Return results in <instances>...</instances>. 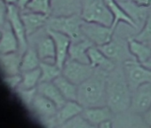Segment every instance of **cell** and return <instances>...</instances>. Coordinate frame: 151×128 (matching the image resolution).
Masks as SVG:
<instances>
[{"label": "cell", "mask_w": 151, "mask_h": 128, "mask_svg": "<svg viewBox=\"0 0 151 128\" xmlns=\"http://www.w3.org/2000/svg\"><path fill=\"white\" fill-rule=\"evenodd\" d=\"M6 5H15L17 0H3Z\"/></svg>", "instance_id": "ab89813d"}, {"label": "cell", "mask_w": 151, "mask_h": 128, "mask_svg": "<svg viewBox=\"0 0 151 128\" xmlns=\"http://www.w3.org/2000/svg\"><path fill=\"white\" fill-rule=\"evenodd\" d=\"M0 29L2 31V37L0 40V53H12L19 52V41L8 22H6L4 27Z\"/></svg>", "instance_id": "44dd1931"}, {"label": "cell", "mask_w": 151, "mask_h": 128, "mask_svg": "<svg viewBox=\"0 0 151 128\" xmlns=\"http://www.w3.org/2000/svg\"><path fill=\"white\" fill-rule=\"evenodd\" d=\"M149 45H150V46H151V43H150V44H149Z\"/></svg>", "instance_id": "ee69618b"}, {"label": "cell", "mask_w": 151, "mask_h": 128, "mask_svg": "<svg viewBox=\"0 0 151 128\" xmlns=\"http://www.w3.org/2000/svg\"><path fill=\"white\" fill-rule=\"evenodd\" d=\"M132 90L127 83L123 65L109 72L106 86V101L115 115L124 113L130 109Z\"/></svg>", "instance_id": "6da1fadb"}, {"label": "cell", "mask_w": 151, "mask_h": 128, "mask_svg": "<svg viewBox=\"0 0 151 128\" xmlns=\"http://www.w3.org/2000/svg\"><path fill=\"white\" fill-rule=\"evenodd\" d=\"M98 47L116 64L119 62L124 63L128 60L135 59L129 50L128 39L125 41L122 38L115 37V34L109 43Z\"/></svg>", "instance_id": "9c48e42d"}, {"label": "cell", "mask_w": 151, "mask_h": 128, "mask_svg": "<svg viewBox=\"0 0 151 128\" xmlns=\"http://www.w3.org/2000/svg\"><path fill=\"white\" fill-rule=\"evenodd\" d=\"M81 29L84 37L96 46H101L109 43L115 34V30L111 27L95 22H84Z\"/></svg>", "instance_id": "ba28073f"}, {"label": "cell", "mask_w": 151, "mask_h": 128, "mask_svg": "<svg viewBox=\"0 0 151 128\" xmlns=\"http://www.w3.org/2000/svg\"><path fill=\"white\" fill-rule=\"evenodd\" d=\"M40 78H41L40 68L22 72V83L20 87L23 89L37 88V86L40 83Z\"/></svg>", "instance_id": "f1b7e54d"}, {"label": "cell", "mask_w": 151, "mask_h": 128, "mask_svg": "<svg viewBox=\"0 0 151 128\" xmlns=\"http://www.w3.org/2000/svg\"><path fill=\"white\" fill-rule=\"evenodd\" d=\"M134 4L147 8H151V0H131Z\"/></svg>", "instance_id": "8d00e7d4"}, {"label": "cell", "mask_w": 151, "mask_h": 128, "mask_svg": "<svg viewBox=\"0 0 151 128\" xmlns=\"http://www.w3.org/2000/svg\"><path fill=\"white\" fill-rule=\"evenodd\" d=\"M117 2H122V1H124V0H116Z\"/></svg>", "instance_id": "7bdbcfd3"}, {"label": "cell", "mask_w": 151, "mask_h": 128, "mask_svg": "<svg viewBox=\"0 0 151 128\" xmlns=\"http://www.w3.org/2000/svg\"><path fill=\"white\" fill-rule=\"evenodd\" d=\"M128 46L132 56L140 63H145L151 60V46L149 44L136 40L133 37L128 38Z\"/></svg>", "instance_id": "603a6c76"}, {"label": "cell", "mask_w": 151, "mask_h": 128, "mask_svg": "<svg viewBox=\"0 0 151 128\" xmlns=\"http://www.w3.org/2000/svg\"><path fill=\"white\" fill-rule=\"evenodd\" d=\"M48 34L52 37L55 45V64L60 69H62L65 61L68 58V49L71 44V39L65 34L59 31L45 29Z\"/></svg>", "instance_id": "7c38bea8"}, {"label": "cell", "mask_w": 151, "mask_h": 128, "mask_svg": "<svg viewBox=\"0 0 151 128\" xmlns=\"http://www.w3.org/2000/svg\"><path fill=\"white\" fill-rule=\"evenodd\" d=\"M7 22L19 41L21 52H23L28 48V36L22 19L21 10L16 5H7Z\"/></svg>", "instance_id": "30bf717a"}, {"label": "cell", "mask_w": 151, "mask_h": 128, "mask_svg": "<svg viewBox=\"0 0 151 128\" xmlns=\"http://www.w3.org/2000/svg\"><path fill=\"white\" fill-rule=\"evenodd\" d=\"M7 22V5L0 0V29H2Z\"/></svg>", "instance_id": "e575fe53"}, {"label": "cell", "mask_w": 151, "mask_h": 128, "mask_svg": "<svg viewBox=\"0 0 151 128\" xmlns=\"http://www.w3.org/2000/svg\"><path fill=\"white\" fill-rule=\"evenodd\" d=\"M105 3L113 15V23L111 25L113 30L116 31V29L119 24V22L125 23L133 29L138 28V26L135 24L132 19L128 15V14L125 12V10L121 6L119 2H117L116 0H105Z\"/></svg>", "instance_id": "d6986e66"}, {"label": "cell", "mask_w": 151, "mask_h": 128, "mask_svg": "<svg viewBox=\"0 0 151 128\" xmlns=\"http://www.w3.org/2000/svg\"><path fill=\"white\" fill-rule=\"evenodd\" d=\"M151 107V82L143 84L132 93L130 110L132 114L141 116Z\"/></svg>", "instance_id": "8fae6325"}, {"label": "cell", "mask_w": 151, "mask_h": 128, "mask_svg": "<svg viewBox=\"0 0 151 128\" xmlns=\"http://www.w3.org/2000/svg\"><path fill=\"white\" fill-rule=\"evenodd\" d=\"M3 81L11 90L15 92V90L17 88H19L20 86H21V83H22V73L4 76Z\"/></svg>", "instance_id": "836d02e7"}, {"label": "cell", "mask_w": 151, "mask_h": 128, "mask_svg": "<svg viewBox=\"0 0 151 128\" xmlns=\"http://www.w3.org/2000/svg\"><path fill=\"white\" fill-rule=\"evenodd\" d=\"M109 72L95 70L93 74L78 86V101L84 108L107 105L106 86Z\"/></svg>", "instance_id": "7a4b0ae2"}, {"label": "cell", "mask_w": 151, "mask_h": 128, "mask_svg": "<svg viewBox=\"0 0 151 128\" xmlns=\"http://www.w3.org/2000/svg\"><path fill=\"white\" fill-rule=\"evenodd\" d=\"M1 37H2V31L0 29V40H1Z\"/></svg>", "instance_id": "b9f144b4"}, {"label": "cell", "mask_w": 151, "mask_h": 128, "mask_svg": "<svg viewBox=\"0 0 151 128\" xmlns=\"http://www.w3.org/2000/svg\"><path fill=\"white\" fill-rule=\"evenodd\" d=\"M61 128H94L81 114L76 116L63 124Z\"/></svg>", "instance_id": "1f68e13d"}, {"label": "cell", "mask_w": 151, "mask_h": 128, "mask_svg": "<svg viewBox=\"0 0 151 128\" xmlns=\"http://www.w3.org/2000/svg\"><path fill=\"white\" fill-rule=\"evenodd\" d=\"M36 50L41 61L55 62L56 52L54 42L46 29L45 35L37 39L36 43Z\"/></svg>", "instance_id": "e0dca14e"}, {"label": "cell", "mask_w": 151, "mask_h": 128, "mask_svg": "<svg viewBox=\"0 0 151 128\" xmlns=\"http://www.w3.org/2000/svg\"><path fill=\"white\" fill-rule=\"evenodd\" d=\"M22 52L0 53V70L5 76L21 73Z\"/></svg>", "instance_id": "ac0fdd59"}, {"label": "cell", "mask_w": 151, "mask_h": 128, "mask_svg": "<svg viewBox=\"0 0 151 128\" xmlns=\"http://www.w3.org/2000/svg\"><path fill=\"white\" fill-rule=\"evenodd\" d=\"M93 45H94L86 37L78 41H71L68 49V58L80 62L89 63L88 49Z\"/></svg>", "instance_id": "ffe728a7"}, {"label": "cell", "mask_w": 151, "mask_h": 128, "mask_svg": "<svg viewBox=\"0 0 151 128\" xmlns=\"http://www.w3.org/2000/svg\"><path fill=\"white\" fill-rule=\"evenodd\" d=\"M132 37H133L136 40L141 41L143 43H147V44L151 43V8H149L147 19L141 29Z\"/></svg>", "instance_id": "4dcf8cb0"}, {"label": "cell", "mask_w": 151, "mask_h": 128, "mask_svg": "<svg viewBox=\"0 0 151 128\" xmlns=\"http://www.w3.org/2000/svg\"><path fill=\"white\" fill-rule=\"evenodd\" d=\"M123 69L132 92L139 86L151 82V69L147 68L135 59L124 61Z\"/></svg>", "instance_id": "5b68a950"}, {"label": "cell", "mask_w": 151, "mask_h": 128, "mask_svg": "<svg viewBox=\"0 0 151 128\" xmlns=\"http://www.w3.org/2000/svg\"><path fill=\"white\" fill-rule=\"evenodd\" d=\"M84 22L80 14L51 15L47 20L45 29L63 33L67 35L71 41H78L85 38L81 29Z\"/></svg>", "instance_id": "3957f363"}, {"label": "cell", "mask_w": 151, "mask_h": 128, "mask_svg": "<svg viewBox=\"0 0 151 128\" xmlns=\"http://www.w3.org/2000/svg\"><path fill=\"white\" fill-rule=\"evenodd\" d=\"M25 10L51 16L52 14V0H31Z\"/></svg>", "instance_id": "f546056e"}, {"label": "cell", "mask_w": 151, "mask_h": 128, "mask_svg": "<svg viewBox=\"0 0 151 128\" xmlns=\"http://www.w3.org/2000/svg\"><path fill=\"white\" fill-rule=\"evenodd\" d=\"M40 62L41 60L37 54L36 48L28 47L22 54L21 73L39 68Z\"/></svg>", "instance_id": "484cf974"}, {"label": "cell", "mask_w": 151, "mask_h": 128, "mask_svg": "<svg viewBox=\"0 0 151 128\" xmlns=\"http://www.w3.org/2000/svg\"><path fill=\"white\" fill-rule=\"evenodd\" d=\"M54 85L58 87L63 97L67 101H78V86L75 85L62 74L56 78L53 81Z\"/></svg>", "instance_id": "d4e9b609"}, {"label": "cell", "mask_w": 151, "mask_h": 128, "mask_svg": "<svg viewBox=\"0 0 151 128\" xmlns=\"http://www.w3.org/2000/svg\"><path fill=\"white\" fill-rule=\"evenodd\" d=\"M31 1V0H17L16 2V6L17 7L21 10V11H23L27 8L28 5L29 4V2Z\"/></svg>", "instance_id": "74e56055"}, {"label": "cell", "mask_w": 151, "mask_h": 128, "mask_svg": "<svg viewBox=\"0 0 151 128\" xmlns=\"http://www.w3.org/2000/svg\"><path fill=\"white\" fill-rule=\"evenodd\" d=\"M21 15L28 37L34 35L44 27H45L47 20L50 17L42 14H37L27 10L21 11Z\"/></svg>", "instance_id": "4fadbf2b"}, {"label": "cell", "mask_w": 151, "mask_h": 128, "mask_svg": "<svg viewBox=\"0 0 151 128\" xmlns=\"http://www.w3.org/2000/svg\"><path fill=\"white\" fill-rule=\"evenodd\" d=\"M143 65L146 66L148 69H151V60H148V61H147V62H145V63H143Z\"/></svg>", "instance_id": "60d3db41"}, {"label": "cell", "mask_w": 151, "mask_h": 128, "mask_svg": "<svg viewBox=\"0 0 151 128\" xmlns=\"http://www.w3.org/2000/svg\"><path fill=\"white\" fill-rule=\"evenodd\" d=\"M119 4L125 10L128 15L132 19V21L135 22L138 28L139 27V25L144 24L147 16L149 8L139 6L134 4L133 2H132L131 0H124V1L119 2Z\"/></svg>", "instance_id": "cb8c5ba5"}, {"label": "cell", "mask_w": 151, "mask_h": 128, "mask_svg": "<svg viewBox=\"0 0 151 128\" xmlns=\"http://www.w3.org/2000/svg\"><path fill=\"white\" fill-rule=\"evenodd\" d=\"M37 91L54 102L58 109L62 107L67 101L53 82H40L37 86Z\"/></svg>", "instance_id": "7402d4cb"}, {"label": "cell", "mask_w": 151, "mask_h": 128, "mask_svg": "<svg viewBox=\"0 0 151 128\" xmlns=\"http://www.w3.org/2000/svg\"><path fill=\"white\" fill-rule=\"evenodd\" d=\"M41 70L40 82H52L56 78L62 74V70L55 62L41 61L39 65Z\"/></svg>", "instance_id": "4316f807"}, {"label": "cell", "mask_w": 151, "mask_h": 128, "mask_svg": "<svg viewBox=\"0 0 151 128\" xmlns=\"http://www.w3.org/2000/svg\"><path fill=\"white\" fill-rule=\"evenodd\" d=\"M82 115L94 127H98L105 120L113 119L116 116L108 105L84 108Z\"/></svg>", "instance_id": "9a60e30c"}, {"label": "cell", "mask_w": 151, "mask_h": 128, "mask_svg": "<svg viewBox=\"0 0 151 128\" xmlns=\"http://www.w3.org/2000/svg\"><path fill=\"white\" fill-rule=\"evenodd\" d=\"M112 120H113V119L105 120V121H103L102 123H101V124H99L98 127H100V128H112L113 125H114V123H113Z\"/></svg>", "instance_id": "f35d334b"}, {"label": "cell", "mask_w": 151, "mask_h": 128, "mask_svg": "<svg viewBox=\"0 0 151 128\" xmlns=\"http://www.w3.org/2000/svg\"><path fill=\"white\" fill-rule=\"evenodd\" d=\"M29 109L45 125L48 127H55L54 116L59 109L51 100L37 93Z\"/></svg>", "instance_id": "52a82bcc"}, {"label": "cell", "mask_w": 151, "mask_h": 128, "mask_svg": "<svg viewBox=\"0 0 151 128\" xmlns=\"http://www.w3.org/2000/svg\"><path fill=\"white\" fill-rule=\"evenodd\" d=\"M15 93L18 96V98L21 100V101L27 107V108H30L33 100L36 96V94L37 93V88L34 89H23V88H17L15 90Z\"/></svg>", "instance_id": "d6a6232c"}, {"label": "cell", "mask_w": 151, "mask_h": 128, "mask_svg": "<svg viewBox=\"0 0 151 128\" xmlns=\"http://www.w3.org/2000/svg\"><path fill=\"white\" fill-rule=\"evenodd\" d=\"M80 15L85 22L111 27L113 15L105 0H81Z\"/></svg>", "instance_id": "277c9868"}, {"label": "cell", "mask_w": 151, "mask_h": 128, "mask_svg": "<svg viewBox=\"0 0 151 128\" xmlns=\"http://www.w3.org/2000/svg\"><path fill=\"white\" fill-rule=\"evenodd\" d=\"M78 6L81 7V0H56L55 15H70L78 13Z\"/></svg>", "instance_id": "83f0119b"}, {"label": "cell", "mask_w": 151, "mask_h": 128, "mask_svg": "<svg viewBox=\"0 0 151 128\" xmlns=\"http://www.w3.org/2000/svg\"><path fill=\"white\" fill-rule=\"evenodd\" d=\"M84 107L77 101H67L66 103L60 107L54 116L55 127H60L67 121L72 117L81 114Z\"/></svg>", "instance_id": "2e32d148"}, {"label": "cell", "mask_w": 151, "mask_h": 128, "mask_svg": "<svg viewBox=\"0 0 151 128\" xmlns=\"http://www.w3.org/2000/svg\"><path fill=\"white\" fill-rule=\"evenodd\" d=\"M61 70L65 78L75 85L79 86L93 74L95 69L90 63H84L68 58Z\"/></svg>", "instance_id": "8992f818"}, {"label": "cell", "mask_w": 151, "mask_h": 128, "mask_svg": "<svg viewBox=\"0 0 151 128\" xmlns=\"http://www.w3.org/2000/svg\"><path fill=\"white\" fill-rule=\"evenodd\" d=\"M88 58L89 63L95 70H101L110 72L117 66L114 60L109 59L96 45H93L88 49Z\"/></svg>", "instance_id": "5bb4252c"}, {"label": "cell", "mask_w": 151, "mask_h": 128, "mask_svg": "<svg viewBox=\"0 0 151 128\" xmlns=\"http://www.w3.org/2000/svg\"><path fill=\"white\" fill-rule=\"evenodd\" d=\"M141 117H142V121H144V123L147 125L151 127V107L145 113L141 115Z\"/></svg>", "instance_id": "d590c367"}]
</instances>
